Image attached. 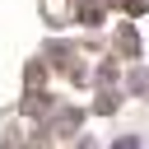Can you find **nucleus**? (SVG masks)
Wrapping results in <instances>:
<instances>
[{"instance_id":"f257e3e1","label":"nucleus","mask_w":149,"mask_h":149,"mask_svg":"<svg viewBox=\"0 0 149 149\" xmlns=\"http://www.w3.org/2000/svg\"><path fill=\"white\" fill-rule=\"evenodd\" d=\"M116 149H135V140H121V144H116Z\"/></svg>"}]
</instances>
